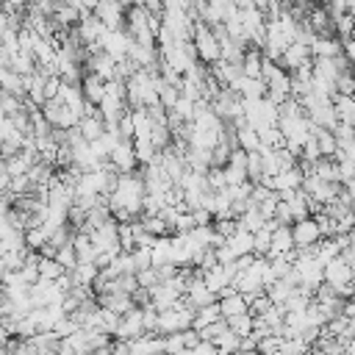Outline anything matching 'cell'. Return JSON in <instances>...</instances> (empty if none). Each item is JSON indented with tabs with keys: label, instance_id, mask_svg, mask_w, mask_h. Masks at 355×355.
Wrapping results in <instances>:
<instances>
[{
	"label": "cell",
	"instance_id": "obj_1",
	"mask_svg": "<svg viewBox=\"0 0 355 355\" xmlns=\"http://www.w3.org/2000/svg\"><path fill=\"white\" fill-rule=\"evenodd\" d=\"M191 44H194V53H197V61L202 64H214L222 58V47H219V39L214 33V28L208 22H194V33H191Z\"/></svg>",
	"mask_w": 355,
	"mask_h": 355
},
{
	"label": "cell",
	"instance_id": "obj_2",
	"mask_svg": "<svg viewBox=\"0 0 355 355\" xmlns=\"http://www.w3.org/2000/svg\"><path fill=\"white\" fill-rule=\"evenodd\" d=\"M42 114H44V119L50 122V128H75L78 125V114L67 105V103H61L58 97H50V100H44V105H42Z\"/></svg>",
	"mask_w": 355,
	"mask_h": 355
},
{
	"label": "cell",
	"instance_id": "obj_3",
	"mask_svg": "<svg viewBox=\"0 0 355 355\" xmlns=\"http://www.w3.org/2000/svg\"><path fill=\"white\" fill-rule=\"evenodd\" d=\"M92 17L105 28H125V3L122 0H97L92 6Z\"/></svg>",
	"mask_w": 355,
	"mask_h": 355
},
{
	"label": "cell",
	"instance_id": "obj_4",
	"mask_svg": "<svg viewBox=\"0 0 355 355\" xmlns=\"http://www.w3.org/2000/svg\"><path fill=\"white\" fill-rule=\"evenodd\" d=\"M144 333V316H141V308L133 305L130 311H125L116 322V330H114V338L116 341H133Z\"/></svg>",
	"mask_w": 355,
	"mask_h": 355
},
{
	"label": "cell",
	"instance_id": "obj_5",
	"mask_svg": "<svg viewBox=\"0 0 355 355\" xmlns=\"http://www.w3.org/2000/svg\"><path fill=\"white\" fill-rule=\"evenodd\" d=\"M233 275H236L233 263H214L211 269L202 272V280H205V286L219 297L222 291H227V288L233 286Z\"/></svg>",
	"mask_w": 355,
	"mask_h": 355
},
{
	"label": "cell",
	"instance_id": "obj_6",
	"mask_svg": "<svg viewBox=\"0 0 355 355\" xmlns=\"http://www.w3.org/2000/svg\"><path fill=\"white\" fill-rule=\"evenodd\" d=\"M108 161H111V166H114L119 175L133 172V169L139 166V161H136V150H133V139H119V144L111 150Z\"/></svg>",
	"mask_w": 355,
	"mask_h": 355
},
{
	"label": "cell",
	"instance_id": "obj_7",
	"mask_svg": "<svg viewBox=\"0 0 355 355\" xmlns=\"http://www.w3.org/2000/svg\"><path fill=\"white\" fill-rule=\"evenodd\" d=\"M291 236H294V247H313L322 239V230L313 216H305V219L291 222Z\"/></svg>",
	"mask_w": 355,
	"mask_h": 355
},
{
	"label": "cell",
	"instance_id": "obj_8",
	"mask_svg": "<svg viewBox=\"0 0 355 355\" xmlns=\"http://www.w3.org/2000/svg\"><path fill=\"white\" fill-rule=\"evenodd\" d=\"M216 305H219V313H222V319H230V316H239V313L250 311V300H247L241 291H236L233 286L216 297Z\"/></svg>",
	"mask_w": 355,
	"mask_h": 355
},
{
	"label": "cell",
	"instance_id": "obj_9",
	"mask_svg": "<svg viewBox=\"0 0 355 355\" xmlns=\"http://www.w3.org/2000/svg\"><path fill=\"white\" fill-rule=\"evenodd\" d=\"M311 47H305V44H297V42H291L286 50H283V55H280V67L286 69V72H294V69H300V67H305V64H311Z\"/></svg>",
	"mask_w": 355,
	"mask_h": 355
},
{
	"label": "cell",
	"instance_id": "obj_10",
	"mask_svg": "<svg viewBox=\"0 0 355 355\" xmlns=\"http://www.w3.org/2000/svg\"><path fill=\"white\" fill-rule=\"evenodd\" d=\"M288 252H294V236H291V225H275V227H272V244H269L266 258H275V255H288Z\"/></svg>",
	"mask_w": 355,
	"mask_h": 355
},
{
	"label": "cell",
	"instance_id": "obj_11",
	"mask_svg": "<svg viewBox=\"0 0 355 355\" xmlns=\"http://www.w3.org/2000/svg\"><path fill=\"white\" fill-rule=\"evenodd\" d=\"M133 355H164V336L161 333H141L139 338L128 341Z\"/></svg>",
	"mask_w": 355,
	"mask_h": 355
},
{
	"label": "cell",
	"instance_id": "obj_12",
	"mask_svg": "<svg viewBox=\"0 0 355 355\" xmlns=\"http://www.w3.org/2000/svg\"><path fill=\"white\" fill-rule=\"evenodd\" d=\"M78 130H80V136L86 139V141H94V139H100L103 133H105V122H103V116L97 114V105L89 111V114H83L80 119H78V125H75Z\"/></svg>",
	"mask_w": 355,
	"mask_h": 355
},
{
	"label": "cell",
	"instance_id": "obj_13",
	"mask_svg": "<svg viewBox=\"0 0 355 355\" xmlns=\"http://www.w3.org/2000/svg\"><path fill=\"white\" fill-rule=\"evenodd\" d=\"M222 244L233 252V258H239V255H250V252H252V233L236 225V230H233Z\"/></svg>",
	"mask_w": 355,
	"mask_h": 355
},
{
	"label": "cell",
	"instance_id": "obj_14",
	"mask_svg": "<svg viewBox=\"0 0 355 355\" xmlns=\"http://www.w3.org/2000/svg\"><path fill=\"white\" fill-rule=\"evenodd\" d=\"M80 92H83V97H86L89 105H97L103 100V94H105V80L100 75H94V72H83Z\"/></svg>",
	"mask_w": 355,
	"mask_h": 355
},
{
	"label": "cell",
	"instance_id": "obj_15",
	"mask_svg": "<svg viewBox=\"0 0 355 355\" xmlns=\"http://www.w3.org/2000/svg\"><path fill=\"white\" fill-rule=\"evenodd\" d=\"M341 53V39L338 36H316L311 44V55L313 58H333Z\"/></svg>",
	"mask_w": 355,
	"mask_h": 355
},
{
	"label": "cell",
	"instance_id": "obj_16",
	"mask_svg": "<svg viewBox=\"0 0 355 355\" xmlns=\"http://www.w3.org/2000/svg\"><path fill=\"white\" fill-rule=\"evenodd\" d=\"M72 250H75L78 263H86V261H94V258H97L94 244H92L89 233H83V230H75V233H72Z\"/></svg>",
	"mask_w": 355,
	"mask_h": 355
},
{
	"label": "cell",
	"instance_id": "obj_17",
	"mask_svg": "<svg viewBox=\"0 0 355 355\" xmlns=\"http://www.w3.org/2000/svg\"><path fill=\"white\" fill-rule=\"evenodd\" d=\"M261 69H263V50L261 47H247L244 58H241V72L247 78H261Z\"/></svg>",
	"mask_w": 355,
	"mask_h": 355
},
{
	"label": "cell",
	"instance_id": "obj_18",
	"mask_svg": "<svg viewBox=\"0 0 355 355\" xmlns=\"http://www.w3.org/2000/svg\"><path fill=\"white\" fill-rule=\"evenodd\" d=\"M311 133L316 136V144H319L322 158H333V155H336V150H338L336 136H333L330 130H324V128H316V125H311Z\"/></svg>",
	"mask_w": 355,
	"mask_h": 355
},
{
	"label": "cell",
	"instance_id": "obj_19",
	"mask_svg": "<svg viewBox=\"0 0 355 355\" xmlns=\"http://www.w3.org/2000/svg\"><path fill=\"white\" fill-rule=\"evenodd\" d=\"M236 144H239L244 153H252V150H261V136H258L255 128L241 125V128L236 130Z\"/></svg>",
	"mask_w": 355,
	"mask_h": 355
},
{
	"label": "cell",
	"instance_id": "obj_20",
	"mask_svg": "<svg viewBox=\"0 0 355 355\" xmlns=\"http://www.w3.org/2000/svg\"><path fill=\"white\" fill-rule=\"evenodd\" d=\"M216 319H222V313H219V305L211 302V305H202V308L194 311V322H191V327L200 330V327H205V324H211V322H216Z\"/></svg>",
	"mask_w": 355,
	"mask_h": 355
},
{
	"label": "cell",
	"instance_id": "obj_21",
	"mask_svg": "<svg viewBox=\"0 0 355 355\" xmlns=\"http://www.w3.org/2000/svg\"><path fill=\"white\" fill-rule=\"evenodd\" d=\"M214 347H216V355H230V352H236V349H241V336H236L230 327L214 341Z\"/></svg>",
	"mask_w": 355,
	"mask_h": 355
},
{
	"label": "cell",
	"instance_id": "obj_22",
	"mask_svg": "<svg viewBox=\"0 0 355 355\" xmlns=\"http://www.w3.org/2000/svg\"><path fill=\"white\" fill-rule=\"evenodd\" d=\"M64 272H67V269H64L55 258H50V255H39V277H44V280H58Z\"/></svg>",
	"mask_w": 355,
	"mask_h": 355
},
{
	"label": "cell",
	"instance_id": "obj_23",
	"mask_svg": "<svg viewBox=\"0 0 355 355\" xmlns=\"http://www.w3.org/2000/svg\"><path fill=\"white\" fill-rule=\"evenodd\" d=\"M227 327L236 333V336H247V333H252V327H255V316L250 313V311H244V313H239V316H230L227 319Z\"/></svg>",
	"mask_w": 355,
	"mask_h": 355
},
{
	"label": "cell",
	"instance_id": "obj_24",
	"mask_svg": "<svg viewBox=\"0 0 355 355\" xmlns=\"http://www.w3.org/2000/svg\"><path fill=\"white\" fill-rule=\"evenodd\" d=\"M244 169H247V178H250L252 183H261V178H263V155H261V150L247 153V164H244Z\"/></svg>",
	"mask_w": 355,
	"mask_h": 355
},
{
	"label": "cell",
	"instance_id": "obj_25",
	"mask_svg": "<svg viewBox=\"0 0 355 355\" xmlns=\"http://www.w3.org/2000/svg\"><path fill=\"white\" fill-rule=\"evenodd\" d=\"M225 330H227V319H216V322L200 327V338H202V341H216Z\"/></svg>",
	"mask_w": 355,
	"mask_h": 355
},
{
	"label": "cell",
	"instance_id": "obj_26",
	"mask_svg": "<svg viewBox=\"0 0 355 355\" xmlns=\"http://www.w3.org/2000/svg\"><path fill=\"white\" fill-rule=\"evenodd\" d=\"M280 344H283V338L280 336H275V333H269V336H263L261 341H258V352L261 355H277L280 352Z\"/></svg>",
	"mask_w": 355,
	"mask_h": 355
},
{
	"label": "cell",
	"instance_id": "obj_27",
	"mask_svg": "<svg viewBox=\"0 0 355 355\" xmlns=\"http://www.w3.org/2000/svg\"><path fill=\"white\" fill-rule=\"evenodd\" d=\"M53 258H55V261H58V263H61L67 272H69V269L78 263V258H75V250H72V241H69V244H64V247H58Z\"/></svg>",
	"mask_w": 355,
	"mask_h": 355
},
{
	"label": "cell",
	"instance_id": "obj_28",
	"mask_svg": "<svg viewBox=\"0 0 355 355\" xmlns=\"http://www.w3.org/2000/svg\"><path fill=\"white\" fill-rule=\"evenodd\" d=\"M183 349L186 347H183V336L180 333H166L164 336V355H178Z\"/></svg>",
	"mask_w": 355,
	"mask_h": 355
},
{
	"label": "cell",
	"instance_id": "obj_29",
	"mask_svg": "<svg viewBox=\"0 0 355 355\" xmlns=\"http://www.w3.org/2000/svg\"><path fill=\"white\" fill-rule=\"evenodd\" d=\"M136 283H139L141 288H150V286H155V283H158V272H155V266L139 269V272H136Z\"/></svg>",
	"mask_w": 355,
	"mask_h": 355
},
{
	"label": "cell",
	"instance_id": "obj_30",
	"mask_svg": "<svg viewBox=\"0 0 355 355\" xmlns=\"http://www.w3.org/2000/svg\"><path fill=\"white\" fill-rule=\"evenodd\" d=\"M191 355H216V347H214V341H202L200 338V344L191 349Z\"/></svg>",
	"mask_w": 355,
	"mask_h": 355
},
{
	"label": "cell",
	"instance_id": "obj_31",
	"mask_svg": "<svg viewBox=\"0 0 355 355\" xmlns=\"http://www.w3.org/2000/svg\"><path fill=\"white\" fill-rule=\"evenodd\" d=\"M108 355H133V352H130L128 341H116V338H114V344H111V352H108Z\"/></svg>",
	"mask_w": 355,
	"mask_h": 355
},
{
	"label": "cell",
	"instance_id": "obj_32",
	"mask_svg": "<svg viewBox=\"0 0 355 355\" xmlns=\"http://www.w3.org/2000/svg\"><path fill=\"white\" fill-rule=\"evenodd\" d=\"M230 355H258V349H236V352H230Z\"/></svg>",
	"mask_w": 355,
	"mask_h": 355
},
{
	"label": "cell",
	"instance_id": "obj_33",
	"mask_svg": "<svg viewBox=\"0 0 355 355\" xmlns=\"http://www.w3.org/2000/svg\"><path fill=\"white\" fill-rule=\"evenodd\" d=\"M305 355H322V349H316V347H311V349H308Z\"/></svg>",
	"mask_w": 355,
	"mask_h": 355
},
{
	"label": "cell",
	"instance_id": "obj_34",
	"mask_svg": "<svg viewBox=\"0 0 355 355\" xmlns=\"http://www.w3.org/2000/svg\"><path fill=\"white\" fill-rule=\"evenodd\" d=\"M0 164H3V155H0Z\"/></svg>",
	"mask_w": 355,
	"mask_h": 355
}]
</instances>
